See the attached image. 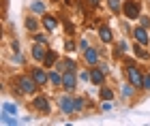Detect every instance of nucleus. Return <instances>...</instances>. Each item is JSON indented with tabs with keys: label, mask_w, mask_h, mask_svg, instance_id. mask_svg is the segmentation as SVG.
Wrapping results in <instances>:
<instances>
[{
	"label": "nucleus",
	"mask_w": 150,
	"mask_h": 126,
	"mask_svg": "<svg viewBox=\"0 0 150 126\" xmlns=\"http://www.w3.org/2000/svg\"><path fill=\"white\" fill-rule=\"evenodd\" d=\"M125 64H127V79H129V83H133L135 88H142V83H144V75H142L139 66L135 64L133 60H125Z\"/></svg>",
	"instance_id": "f257e3e1"
},
{
	"label": "nucleus",
	"mask_w": 150,
	"mask_h": 126,
	"mask_svg": "<svg viewBox=\"0 0 150 126\" xmlns=\"http://www.w3.org/2000/svg\"><path fill=\"white\" fill-rule=\"evenodd\" d=\"M122 15L127 19H139V15H142L139 0H125L122 2Z\"/></svg>",
	"instance_id": "f03ea898"
},
{
	"label": "nucleus",
	"mask_w": 150,
	"mask_h": 126,
	"mask_svg": "<svg viewBox=\"0 0 150 126\" xmlns=\"http://www.w3.org/2000/svg\"><path fill=\"white\" fill-rule=\"evenodd\" d=\"M15 83L19 85V90L24 92V94H35L37 92V88H39V83L32 79V75L28 73V75H19L17 79H15Z\"/></svg>",
	"instance_id": "7ed1b4c3"
},
{
	"label": "nucleus",
	"mask_w": 150,
	"mask_h": 126,
	"mask_svg": "<svg viewBox=\"0 0 150 126\" xmlns=\"http://www.w3.org/2000/svg\"><path fill=\"white\" fill-rule=\"evenodd\" d=\"M58 107H60V111H62V113L71 116L73 111H75V98H71L69 94H62V96L58 98Z\"/></svg>",
	"instance_id": "20e7f679"
},
{
	"label": "nucleus",
	"mask_w": 150,
	"mask_h": 126,
	"mask_svg": "<svg viewBox=\"0 0 150 126\" xmlns=\"http://www.w3.org/2000/svg\"><path fill=\"white\" fill-rule=\"evenodd\" d=\"M75 85H77V75H75V71H64L62 73V88L67 92H73Z\"/></svg>",
	"instance_id": "39448f33"
},
{
	"label": "nucleus",
	"mask_w": 150,
	"mask_h": 126,
	"mask_svg": "<svg viewBox=\"0 0 150 126\" xmlns=\"http://www.w3.org/2000/svg\"><path fill=\"white\" fill-rule=\"evenodd\" d=\"M28 73L32 75V79H35L39 85H47V83H50V73H45L43 69H39V66H32Z\"/></svg>",
	"instance_id": "423d86ee"
},
{
	"label": "nucleus",
	"mask_w": 150,
	"mask_h": 126,
	"mask_svg": "<svg viewBox=\"0 0 150 126\" xmlns=\"http://www.w3.org/2000/svg\"><path fill=\"white\" fill-rule=\"evenodd\" d=\"M32 107H35L37 111H41L43 116H47L52 111V105H50V98L47 96H37L35 101H32Z\"/></svg>",
	"instance_id": "0eeeda50"
},
{
	"label": "nucleus",
	"mask_w": 150,
	"mask_h": 126,
	"mask_svg": "<svg viewBox=\"0 0 150 126\" xmlns=\"http://www.w3.org/2000/svg\"><path fill=\"white\" fill-rule=\"evenodd\" d=\"M47 51H50V45H45V43H35V45H32V58H35L37 62L45 60Z\"/></svg>",
	"instance_id": "6e6552de"
},
{
	"label": "nucleus",
	"mask_w": 150,
	"mask_h": 126,
	"mask_svg": "<svg viewBox=\"0 0 150 126\" xmlns=\"http://www.w3.org/2000/svg\"><path fill=\"white\" fill-rule=\"evenodd\" d=\"M103 81H105V71L101 69V66L97 64V66H92L90 69V83H94V85H103Z\"/></svg>",
	"instance_id": "1a4fd4ad"
},
{
	"label": "nucleus",
	"mask_w": 150,
	"mask_h": 126,
	"mask_svg": "<svg viewBox=\"0 0 150 126\" xmlns=\"http://www.w3.org/2000/svg\"><path fill=\"white\" fill-rule=\"evenodd\" d=\"M131 34L135 36V41L142 43V45H148L150 43V36H148V30L144 28V26H137L135 30H131Z\"/></svg>",
	"instance_id": "9d476101"
},
{
	"label": "nucleus",
	"mask_w": 150,
	"mask_h": 126,
	"mask_svg": "<svg viewBox=\"0 0 150 126\" xmlns=\"http://www.w3.org/2000/svg\"><path fill=\"white\" fill-rule=\"evenodd\" d=\"M84 60H86L88 66H97L99 64V49L97 47H88L84 51Z\"/></svg>",
	"instance_id": "9b49d317"
},
{
	"label": "nucleus",
	"mask_w": 150,
	"mask_h": 126,
	"mask_svg": "<svg viewBox=\"0 0 150 126\" xmlns=\"http://www.w3.org/2000/svg\"><path fill=\"white\" fill-rule=\"evenodd\" d=\"M41 24H43V28L47 30V32H52V30H56V26H58V19L54 17V15H43V19H41Z\"/></svg>",
	"instance_id": "f8f14e48"
},
{
	"label": "nucleus",
	"mask_w": 150,
	"mask_h": 126,
	"mask_svg": "<svg viewBox=\"0 0 150 126\" xmlns=\"http://www.w3.org/2000/svg\"><path fill=\"white\" fill-rule=\"evenodd\" d=\"M146 45H142V43H135L133 45V54L139 58V60H150V51H146L144 49Z\"/></svg>",
	"instance_id": "ddd939ff"
},
{
	"label": "nucleus",
	"mask_w": 150,
	"mask_h": 126,
	"mask_svg": "<svg viewBox=\"0 0 150 126\" xmlns=\"http://www.w3.org/2000/svg\"><path fill=\"white\" fill-rule=\"evenodd\" d=\"M0 122L6 124V126H15L17 124V116L9 113V111H0Z\"/></svg>",
	"instance_id": "4468645a"
},
{
	"label": "nucleus",
	"mask_w": 150,
	"mask_h": 126,
	"mask_svg": "<svg viewBox=\"0 0 150 126\" xmlns=\"http://www.w3.org/2000/svg\"><path fill=\"white\" fill-rule=\"evenodd\" d=\"M30 11L35 13V15H45L47 6H45V2H41V0H32L30 2Z\"/></svg>",
	"instance_id": "2eb2a0df"
},
{
	"label": "nucleus",
	"mask_w": 150,
	"mask_h": 126,
	"mask_svg": "<svg viewBox=\"0 0 150 126\" xmlns=\"http://www.w3.org/2000/svg\"><path fill=\"white\" fill-rule=\"evenodd\" d=\"M56 69H58L60 73H64V71H75V69H77V64H75L71 58H67V60H62V62L56 64Z\"/></svg>",
	"instance_id": "dca6fc26"
},
{
	"label": "nucleus",
	"mask_w": 150,
	"mask_h": 126,
	"mask_svg": "<svg viewBox=\"0 0 150 126\" xmlns=\"http://www.w3.org/2000/svg\"><path fill=\"white\" fill-rule=\"evenodd\" d=\"M99 36H101V41H103V43H112L114 41L112 30L107 28V26H101V28H99Z\"/></svg>",
	"instance_id": "f3484780"
},
{
	"label": "nucleus",
	"mask_w": 150,
	"mask_h": 126,
	"mask_svg": "<svg viewBox=\"0 0 150 126\" xmlns=\"http://www.w3.org/2000/svg\"><path fill=\"white\" fill-rule=\"evenodd\" d=\"M50 83L52 85H62V73H60L58 69L50 71Z\"/></svg>",
	"instance_id": "a211bd4d"
},
{
	"label": "nucleus",
	"mask_w": 150,
	"mask_h": 126,
	"mask_svg": "<svg viewBox=\"0 0 150 126\" xmlns=\"http://www.w3.org/2000/svg\"><path fill=\"white\" fill-rule=\"evenodd\" d=\"M56 62H58V54H56L54 49H50V51H47V56H45V60H43V66L50 69V66H54Z\"/></svg>",
	"instance_id": "6ab92c4d"
},
{
	"label": "nucleus",
	"mask_w": 150,
	"mask_h": 126,
	"mask_svg": "<svg viewBox=\"0 0 150 126\" xmlns=\"http://www.w3.org/2000/svg\"><path fill=\"white\" fill-rule=\"evenodd\" d=\"M99 96H101V101H114V90L107 88V85H101Z\"/></svg>",
	"instance_id": "aec40b11"
},
{
	"label": "nucleus",
	"mask_w": 150,
	"mask_h": 126,
	"mask_svg": "<svg viewBox=\"0 0 150 126\" xmlns=\"http://www.w3.org/2000/svg\"><path fill=\"white\" fill-rule=\"evenodd\" d=\"M26 30H28V32H32V34H35V32L39 30V22H37V19L35 17H26Z\"/></svg>",
	"instance_id": "412c9836"
},
{
	"label": "nucleus",
	"mask_w": 150,
	"mask_h": 126,
	"mask_svg": "<svg viewBox=\"0 0 150 126\" xmlns=\"http://www.w3.org/2000/svg\"><path fill=\"white\" fill-rule=\"evenodd\" d=\"M107 6H110V11L114 13V15L122 13V2H120V0H107Z\"/></svg>",
	"instance_id": "4be33fe9"
},
{
	"label": "nucleus",
	"mask_w": 150,
	"mask_h": 126,
	"mask_svg": "<svg viewBox=\"0 0 150 126\" xmlns=\"http://www.w3.org/2000/svg\"><path fill=\"white\" fill-rule=\"evenodd\" d=\"M135 90H137V88H135L133 83H125V85H122V96H125V98H131Z\"/></svg>",
	"instance_id": "5701e85b"
},
{
	"label": "nucleus",
	"mask_w": 150,
	"mask_h": 126,
	"mask_svg": "<svg viewBox=\"0 0 150 126\" xmlns=\"http://www.w3.org/2000/svg\"><path fill=\"white\" fill-rule=\"evenodd\" d=\"M32 41H35V43H45V45H50L47 34H41V32H35V34H32Z\"/></svg>",
	"instance_id": "b1692460"
},
{
	"label": "nucleus",
	"mask_w": 150,
	"mask_h": 126,
	"mask_svg": "<svg viewBox=\"0 0 150 126\" xmlns=\"http://www.w3.org/2000/svg\"><path fill=\"white\" fill-rule=\"evenodd\" d=\"M2 111H9V113L17 116V105H13V103H9V101H4V103H2Z\"/></svg>",
	"instance_id": "393cba45"
},
{
	"label": "nucleus",
	"mask_w": 150,
	"mask_h": 126,
	"mask_svg": "<svg viewBox=\"0 0 150 126\" xmlns=\"http://www.w3.org/2000/svg\"><path fill=\"white\" fill-rule=\"evenodd\" d=\"M84 109H86V98L77 96L75 98V111H84Z\"/></svg>",
	"instance_id": "a878e982"
},
{
	"label": "nucleus",
	"mask_w": 150,
	"mask_h": 126,
	"mask_svg": "<svg viewBox=\"0 0 150 126\" xmlns=\"http://www.w3.org/2000/svg\"><path fill=\"white\" fill-rule=\"evenodd\" d=\"M116 49H118L116 54H127V51H129V47H127V43H125V41H118V45H116Z\"/></svg>",
	"instance_id": "bb28decb"
},
{
	"label": "nucleus",
	"mask_w": 150,
	"mask_h": 126,
	"mask_svg": "<svg viewBox=\"0 0 150 126\" xmlns=\"http://www.w3.org/2000/svg\"><path fill=\"white\" fill-rule=\"evenodd\" d=\"M77 79H79V81H90V73H88V71H79V75H77Z\"/></svg>",
	"instance_id": "cd10ccee"
},
{
	"label": "nucleus",
	"mask_w": 150,
	"mask_h": 126,
	"mask_svg": "<svg viewBox=\"0 0 150 126\" xmlns=\"http://www.w3.org/2000/svg\"><path fill=\"white\" fill-rule=\"evenodd\" d=\"M88 47H90V45H88V41H86V38H81V41H79V43H77V49H79V51H81V54H84V51H86V49H88Z\"/></svg>",
	"instance_id": "c85d7f7f"
},
{
	"label": "nucleus",
	"mask_w": 150,
	"mask_h": 126,
	"mask_svg": "<svg viewBox=\"0 0 150 126\" xmlns=\"http://www.w3.org/2000/svg\"><path fill=\"white\" fill-rule=\"evenodd\" d=\"M64 49H67V51H69V54H71V51H75V49H77V45H75V43L71 41V38H69V41L64 43Z\"/></svg>",
	"instance_id": "c756f323"
},
{
	"label": "nucleus",
	"mask_w": 150,
	"mask_h": 126,
	"mask_svg": "<svg viewBox=\"0 0 150 126\" xmlns=\"http://www.w3.org/2000/svg\"><path fill=\"white\" fill-rule=\"evenodd\" d=\"M139 26L148 28V26H150V17H148V15H139Z\"/></svg>",
	"instance_id": "7c9ffc66"
},
{
	"label": "nucleus",
	"mask_w": 150,
	"mask_h": 126,
	"mask_svg": "<svg viewBox=\"0 0 150 126\" xmlns=\"http://www.w3.org/2000/svg\"><path fill=\"white\" fill-rule=\"evenodd\" d=\"M142 88L146 92H150V75H144V83H142Z\"/></svg>",
	"instance_id": "2f4dec72"
},
{
	"label": "nucleus",
	"mask_w": 150,
	"mask_h": 126,
	"mask_svg": "<svg viewBox=\"0 0 150 126\" xmlns=\"http://www.w3.org/2000/svg\"><path fill=\"white\" fill-rule=\"evenodd\" d=\"M86 2H88V6H90V9H99L101 0H86Z\"/></svg>",
	"instance_id": "473e14b6"
},
{
	"label": "nucleus",
	"mask_w": 150,
	"mask_h": 126,
	"mask_svg": "<svg viewBox=\"0 0 150 126\" xmlns=\"http://www.w3.org/2000/svg\"><path fill=\"white\" fill-rule=\"evenodd\" d=\"M11 49H13V51H19V41H17V38L11 43Z\"/></svg>",
	"instance_id": "72a5a7b5"
},
{
	"label": "nucleus",
	"mask_w": 150,
	"mask_h": 126,
	"mask_svg": "<svg viewBox=\"0 0 150 126\" xmlns=\"http://www.w3.org/2000/svg\"><path fill=\"white\" fill-rule=\"evenodd\" d=\"M64 30H67V34H73V24H64Z\"/></svg>",
	"instance_id": "f704fd0d"
},
{
	"label": "nucleus",
	"mask_w": 150,
	"mask_h": 126,
	"mask_svg": "<svg viewBox=\"0 0 150 126\" xmlns=\"http://www.w3.org/2000/svg\"><path fill=\"white\" fill-rule=\"evenodd\" d=\"M15 62H17V64L24 62V58H22V54H19V51H15Z\"/></svg>",
	"instance_id": "c9c22d12"
}]
</instances>
